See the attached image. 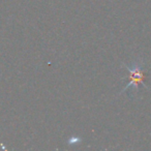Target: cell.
Returning a JSON list of instances; mask_svg holds the SVG:
<instances>
[{
    "mask_svg": "<svg viewBox=\"0 0 151 151\" xmlns=\"http://www.w3.org/2000/svg\"><path fill=\"white\" fill-rule=\"evenodd\" d=\"M124 66H125V68L130 73V82L124 87L123 90L121 91V93H123L124 91L127 90L128 88H132L136 91H138L139 85L140 84H142L143 86L146 87V85L143 82L145 79L144 71H143L144 62H142V61H136V62H132L130 66H128V65H124Z\"/></svg>",
    "mask_w": 151,
    "mask_h": 151,
    "instance_id": "obj_1",
    "label": "cell"
}]
</instances>
